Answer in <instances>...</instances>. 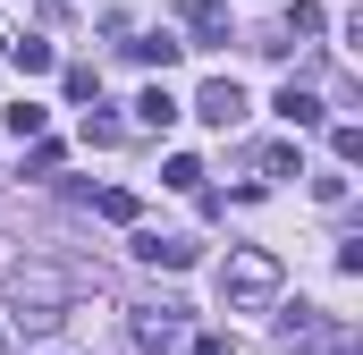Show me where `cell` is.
<instances>
[{
  "label": "cell",
  "mask_w": 363,
  "mask_h": 355,
  "mask_svg": "<svg viewBox=\"0 0 363 355\" xmlns=\"http://www.w3.org/2000/svg\"><path fill=\"white\" fill-rule=\"evenodd\" d=\"M9 263H17V237H0V279H9Z\"/></svg>",
  "instance_id": "18"
},
{
  "label": "cell",
  "mask_w": 363,
  "mask_h": 355,
  "mask_svg": "<svg viewBox=\"0 0 363 355\" xmlns=\"http://www.w3.org/2000/svg\"><path fill=\"white\" fill-rule=\"evenodd\" d=\"M9 51H17V68H26V77H43V68H51V43H9Z\"/></svg>",
  "instance_id": "15"
},
{
  "label": "cell",
  "mask_w": 363,
  "mask_h": 355,
  "mask_svg": "<svg viewBox=\"0 0 363 355\" xmlns=\"http://www.w3.org/2000/svg\"><path fill=\"white\" fill-rule=\"evenodd\" d=\"M169 119H178L169 85H144V93H135V127H169Z\"/></svg>",
  "instance_id": "10"
},
{
  "label": "cell",
  "mask_w": 363,
  "mask_h": 355,
  "mask_svg": "<svg viewBox=\"0 0 363 355\" xmlns=\"http://www.w3.org/2000/svg\"><path fill=\"white\" fill-rule=\"evenodd\" d=\"M9 305L17 313H68V271H51V263H9Z\"/></svg>",
  "instance_id": "2"
},
{
  "label": "cell",
  "mask_w": 363,
  "mask_h": 355,
  "mask_svg": "<svg viewBox=\"0 0 363 355\" xmlns=\"http://www.w3.org/2000/svg\"><path fill=\"white\" fill-rule=\"evenodd\" d=\"M338 347V330L313 313V305H296V313H279V355H330Z\"/></svg>",
  "instance_id": "4"
},
{
  "label": "cell",
  "mask_w": 363,
  "mask_h": 355,
  "mask_svg": "<svg viewBox=\"0 0 363 355\" xmlns=\"http://www.w3.org/2000/svg\"><path fill=\"white\" fill-rule=\"evenodd\" d=\"M279 119H287V127H321V93H304V85H279Z\"/></svg>",
  "instance_id": "9"
},
{
  "label": "cell",
  "mask_w": 363,
  "mask_h": 355,
  "mask_svg": "<svg viewBox=\"0 0 363 355\" xmlns=\"http://www.w3.org/2000/svg\"><path fill=\"white\" fill-rule=\"evenodd\" d=\"M330 153H338V170H355L363 161V127H330Z\"/></svg>",
  "instance_id": "12"
},
{
  "label": "cell",
  "mask_w": 363,
  "mask_h": 355,
  "mask_svg": "<svg viewBox=\"0 0 363 355\" xmlns=\"http://www.w3.org/2000/svg\"><path fill=\"white\" fill-rule=\"evenodd\" d=\"M118 136H127V127H118V119L101 110V93H93V110H85V144H118Z\"/></svg>",
  "instance_id": "11"
},
{
  "label": "cell",
  "mask_w": 363,
  "mask_h": 355,
  "mask_svg": "<svg viewBox=\"0 0 363 355\" xmlns=\"http://www.w3.org/2000/svg\"><path fill=\"white\" fill-rule=\"evenodd\" d=\"M127 330H135V347H144V355H178V347H186V305H169V296H161V305H135Z\"/></svg>",
  "instance_id": "3"
},
{
  "label": "cell",
  "mask_w": 363,
  "mask_h": 355,
  "mask_svg": "<svg viewBox=\"0 0 363 355\" xmlns=\"http://www.w3.org/2000/svg\"><path fill=\"white\" fill-rule=\"evenodd\" d=\"M161 186H178V195H194V186H203V161H194V153H178V161H169V178H161Z\"/></svg>",
  "instance_id": "13"
},
{
  "label": "cell",
  "mask_w": 363,
  "mask_h": 355,
  "mask_svg": "<svg viewBox=\"0 0 363 355\" xmlns=\"http://www.w3.org/2000/svg\"><path fill=\"white\" fill-rule=\"evenodd\" d=\"M178 51L186 43H169V34H127V60L135 68H178Z\"/></svg>",
  "instance_id": "7"
},
{
  "label": "cell",
  "mask_w": 363,
  "mask_h": 355,
  "mask_svg": "<svg viewBox=\"0 0 363 355\" xmlns=\"http://www.w3.org/2000/svg\"><path fill=\"white\" fill-rule=\"evenodd\" d=\"M178 17H186V34H203V43L228 34V9H220V0H178Z\"/></svg>",
  "instance_id": "8"
},
{
  "label": "cell",
  "mask_w": 363,
  "mask_h": 355,
  "mask_svg": "<svg viewBox=\"0 0 363 355\" xmlns=\"http://www.w3.org/2000/svg\"><path fill=\"white\" fill-rule=\"evenodd\" d=\"M194 355H237V339H228V330H211V339H194Z\"/></svg>",
  "instance_id": "17"
},
{
  "label": "cell",
  "mask_w": 363,
  "mask_h": 355,
  "mask_svg": "<svg viewBox=\"0 0 363 355\" xmlns=\"http://www.w3.org/2000/svg\"><path fill=\"white\" fill-rule=\"evenodd\" d=\"M127 254H135V263H161V271H186L203 246H194V237H161V229H135V237H127Z\"/></svg>",
  "instance_id": "5"
},
{
  "label": "cell",
  "mask_w": 363,
  "mask_h": 355,
  "mask_svg": "<svg viewBox=\"0 0 363 355\" xmlns=\"http://www.w3.org/2000/svg\"><path fill=\"white\" fill-rule=\"evenodd\" d=\"M321 26H330V17H321V9H313V0H296V9H287V26H279V34H321Z\"/></svg>",
  "instance_id": "14"
},
{
  "label": "cell",
  "mask_w": 363,
  "mask_h": 355,
  "mask_svg": "<svg viewBox=\"0 0 363 355\" xmlns=\"http://www.w3.org/2000/svg\"><path fill=\"white\" fill-rule=\"evenodd\" d=\"M0 51H9V34H0Z\"/></svg>",
  "instance_id": "19"
},
{
  "label": "cell",
  "mask_w": 363,
  "mask_h": 355,
  "mask_svg": "<svg viewBox=\"0 0 363 355\" xmlns=\"http://www.w3.org/2000/svg\"><path fill=\"white\" fill-rule=\"evenodd\" d=\"M194 119H203V127H237V119H245V93H237V77H211V85L194 93Z\"/></svg>",
  "instance_id": "6"
},
{
  "label": "cell",
  "mask_w": 363,
  "mask_h": 355,
  "mask_svg": "<svg viewBox=\"0 0 363 355\" xmlns=\"http://www.w3.org/2000/svg\"><path fill=\"white\" fill-rule=\"evenodd\" d=\"M9 127H17V136L34 144V136H43V102H17V110H9Z\"/></svg>",
  "instance_id": "16"
},
{
  "label": "cell",
  "mask_w": 363,
  "mask_h": 355,
  "mask_svg": "<svg viewBox=\"0 0 363 355\" xmlns=\"http://www.w3.org/2000/svg\"><path fill=\"white\" fill-rule=\"evenodd\" d=\"M279 288H287V271H279L271 246H237V254L220 263V305H228V313H271Z\"/></svg>",
  "instance_id": "1"
}]
</instances>
